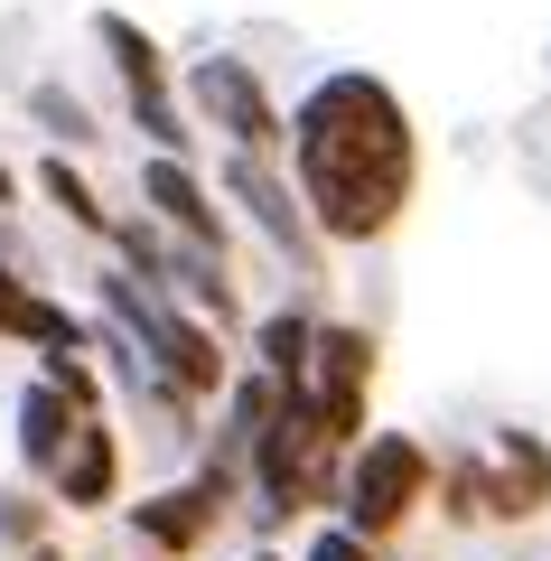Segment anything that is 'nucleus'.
<instances>
[{
	"label": "nucleus",
	"instance_id": "nucleus-1",
	"mask_svg": "<svg viewBox=\"0 0 551 561\" xmlns=\"http://www.w3.org/2000/svg\"><path fill=\"white\" fill-rule=\"evenodd\" d=\"M290 169H299L290 179L299 206L328 243H383L421 179V140H412L402 94L365 66L318 76L290 113Z\"/></svg>",
	"mask_w": 551,
	"mask_h": 561
},
{
	"label": "nucleus",
	"instance_id": "nucleus-2",
	"mask_svg": "<svg viewBox=\"0 0 551 561\" xmlns=\"http://www.w3.org/2000/svg\"><path fill=\"white\" fill-rule=\"evenodd\" d=\"M103 309H113V337L140 356V375L169 383L177 402H187V393H225V383H234L216 328L187 319L169 290H150V280H131V272H103Z\"/></svg>",
	"mask_w": 551,
	"mask_h": 561
},
{
	"label": "nucleus",
	"instance_id": "nucleus-3",
	"mask_svg": "<svg viewBox=\"0 0 551 561\" xmlns=\"http://www.w3.org/2000/svg\"><path fill=\"white\" fill-rule=\"evenodd\" d=\"M421 496H431V449H421L412 431H365L355 459H346V486H336V524L383 552V542L412 524Z\"/></svg>",
	"mask_w": 551,
	"mask_h": 561
},
{
	"label": "nucleus",
	"instance_id": "nucleus-4",
	"mask_svg": "<svg viewBox=\"0 0 551 561\" xmlns=\"http://www.w3.org/2000/svg\"><path fill=\"white\" fill-rule=\"evenodd\" d=\"M103 57L122 66V94H131V122L150 131V160H187V122H177V94H169V57H159V38L140 20H122V10H103L94 20Z\"/></svg>",
	"mask_w": 551,
	"mask_h": 561
},
{
	"label": "nucleus",
	"instance_id": "nucleus-5",
	"mask_svg": "<svg viewBox=\"0 0 551 561\" xmlns=\"http://www.w3.org/2000/svg\"><path fill=\"white\" fill-rule=\"evenodd\" d=\"M187 103H197V113L234 140V160H262L272 140H290V122H280L272 84H262L243 57H197V66H187Z\"/></svg>",
	"mask_w": 551,
	"mask_h": 561
},
{
	"label": "nucleus",
	"instance_id": "nucleus-6",
	"mask_svg": "<svg viewBox=\"0 0 551 561\" xmlns=\"http://www.w3.org/2000/svg\"><path fill=\"white\" fill-rule=\"evenodd\" d=\"M225 197L253 216V234L272 243V253H290V262H309L318 253V225H309V206H299V187L280 179L272 160H225Z\"/></svg>",
	"mask_w": 551,
	"mask_h": 561
},
{
	"label": "nucleus",
	"instance_id": "nucleus-7",
	"mask_svg": "<svg viewBox=\"0 0 551 561\" xmlns=\"http://www.w3.org/2000/svg\"><path fill=\"white\" fill-rule=\"evenodd\" d=\"M140 197H150V216L169 225L187 253H216L225 262V206L197 187V169H187V160H150V169H140Z\"/></svg>",
	"mask_w": 551,
	"mask_h": 561
},
{
	"label": "nucleus",
	"instance_id": "nucleus-8",
	"mask_svg": "<svg viewBox=\"0 0 551 561\" xmlns=\"http://www.w3.org/2000/svg\"><path fill=\"white\" fill-rule=\"evenodd\" d=\"M57 478V505H76V515H94V505H113L122 486V440H113V421H76V440H66V459L47 468Z\"/></svg>",
	"mask_w": 551,
	"mask_h": 561
},
{
	"label": "nucleus",
	"instance_id": "nucleus-9",
	"mask_svg": "<svg viewBox=\"0 0 551 561\" xmlns=\"http://www.w3.org/2000/svg\"><path fill=\"white\" fill-rule=\"evenodd\" d=\"M0 337H20V346H38V356H66V346H84V328L66 319L47 290H28L10 262H0Z\"/></svg>",
	"mask_w": 551,
	"mask_h": 561
},
{
	"label": "nucleus",
	"instance_id": "nucleus-10",
	"mask_svg": "<svg viewBox=\"0 0 551 561\" xmlns=\"http://www.w3.org/2000/svg\"><path fill=\"white\" fill-rule=\"evenodd\" d=\"M206 524H216V496H206V486H159V496L131 505V534L150 542V552H197Z\"/></svg>",
	"mask_w": 551,
	"mask_h": 561
},
{
	"label": "nucleus",
	"instance_id": "nucleus-11",
	"mask_svg": "<svg viewBox=\"0 0 551 561\" xmlns=\"http://www.w3.org/2000/svg\"><path fill=\"white\" fill-rule=\"evenodd\" d=\"M309 356H318V319L309 309H272L253 328V375H272L280 393H309Z\"/></svg>",
	"mask_w": 551,
	"mask_h": 561
},
{
	"label": "nucleus",
	"instance_id": "nucleus-12",
	"mask_svg": "<svg viewBox=\"0 0 551 561\" xmlns=\"http://www.w3.org/2000/svg\"><path fill=\"white\" fill-rule=\"evenodd\" d=\"M495 496H505V524L551 505V449L532 431H495Z\"/></svg>",
	"mask_w": 551,
	"mask_h": 561
},
{
	"label": "nucleus",
	"instance_id": "nucleus-13",
	"mask_svg": "<svg viewBox=\"0 0 551 561\" xmlns=\"http://www.w3.org/2000/svg\"><path fill=\"white\" fill-rule=\"evenodd\" d=\"M76 421H84V412L57 393V383H28V393H20V459H28V468H57L66 440H76Z\"/></svg>",
	"mask_w": 551,
	"mask_h": 561
},
{
	"label": "nucleus",
	"instance_id": "nucleus-14",
	"mask_svg": "<svg viewBox=\"0 0 551 561\" xmlns=\"http://www.w3.org/2000/svg\"><path fill=\"white\" fill-rule=\"evenodd\" d=\"M309 383H328V393H365V383H375V337L346 328V319H328V328H318V356H309Z\"/></svg>",
	"mask_w": 551,
	"mask_h": 561
},
{
	"label": "nucleus",
	"instance_id": "nucleus-15",
	"mask_svg": "<svg viewBox=\"0 0 551 561\" xmlns=\"http://www.w3.org/2000/svg\"><path fill=\"white\" fill-rule=\"evenodd\" d=\"M38 197L57 206L66 225H84V234H113V216H103V197H94V187H84V179H76L66 160H38Z\"/></svg>",
	"mask_w": 551,
	"mask_h": 561
},
{
	"label": "nucleus",
	"instance_id": "nucleus-16",
	"mask_svg": "<svg viewBox=\"0 0 551 561\" xmlns=\"http://www.w3.org/2000/svg\"><path fill=\"white\" fill-rule=\"evenodd\" d=\"M38 383H57V393L76 402L84 421L103 412V383H94V365H84V346H66V356H47V375H38Z\"/></svg>",
	"mask_w": 551,
	"mask_h": 561
},
{
	"label": "nucleus",
	"instance_id": "nucleus-17",
	"mask_svg": "<svg viewBox=\"0 0 551 561\" xmlns=\"http://www.w3.org/2000/svg\"><path fill=\"white\" fill-rule=\"evenodd\" d=\"M28 113H38L57 140H94V113H84V103L66 94V84H38V94H28Z\"/></svg>",
	"mask_w": 551,
	"mask_h": 561
},
{
	"label": "nucleus",
	"instance_id": "nucleus-18",
	"mask_svg": "<svg viewBox=\"0 0 551 561\" xmlns=\"http://www.w3.org/2000/svg\"><path fill=\"white\" fill-rule=\"evenodd\" d=\"M309 561H383V552H375L365 534H346V524H318V534H309Z\"/></svg>",
	"mask_w": 551,
	"mask_h": 561
},
{
	"label": "nucleus",
	"instance_id": "nucleus-19",
	"mask_svg": "<svg viewBox=\"0 0 551 561\" xmlns=\"http://www.w3.org/2000/svg\"><path fill=\"white\" fill-rule=\"evenodd\" d=\"M0 534H10V542H28V552H38V505H28V496H0Z\"/></svg>",
	"mask_w": 551,
	"mask_h": 561
},
{
	"label": "nucleus",
	"instance_id": "nucleus-20",
	"mask_svg": "<svg viewBox=\"0 0 551 561\" xmlns=\"http://www.w3.org/2000/svg\"><path fill=\"white\" fill-rule=\"evenodd\" d=\"M0 197H20V179H10V169H0Z\"/></svg>",
	"mask_w": 551,
	"mask_h": 561
},
{
	"label": "nucleus",
	"instance_id": "nucleus-21",
	"mask_svg": "<svg viewBox=\"0 0 551 561\" xmlns=\"http://www.w3.org/2000/svg\"><path fill=\"white\" fill-rule=\"evenodd\" d=\"M28 561H57V552H47V542H38V552H28Z\"/></svg>",
	"mask_w": 551,
	"mask_h": 561
},
{
	"label": "nucleus",
	"instance_id": "nucleus-22",
	"mask_svg": "<svg viewBox=\"0 0 551 561\" xmlns=\"http://www.w3.org/2000/svg\"><path fill=\"white\" fill-rule=\"evenodd\" d=\"M253 561H280V552H253Z\"/></svg>",
	"mask_w": 551,
	"mask_h": 561
}]
</instances>
